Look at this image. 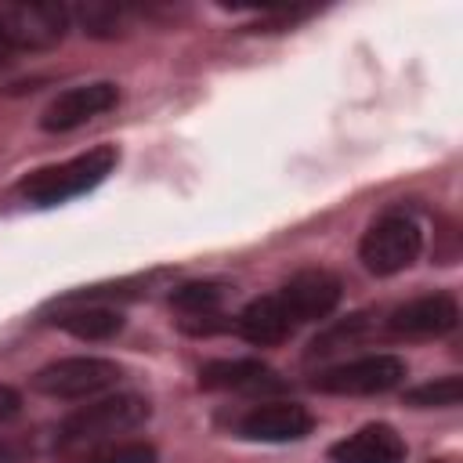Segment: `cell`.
<instances>
[{
	"label": "cell",
	"instance_id": "obj_1",
	"mask_svg": "<svg viewBox=\"0 0 463 463\" xmlns=\"http://www.w3.org/2000/svg\"><path fill=\"white\" fill-rule=\"evenodd\" d=\"M152 416L148 398L141 394H105L80 409H72L54 427V449L58 452H87L109 441H119V434L137 430Z\"/></svg>",
	"mask_w": 463,
	"mask_h": 463
},
{
	"label": "cell",
	"instance_id": "obj_2",
	"mask_svg": "<svg viewBox=\"0 0 463 463\" xmlns=\"http://www.w3.org/2000/svg\"><path fill=\"white\" fill-rule=\"evenodd\" d=\"M116 163H119L116 145H94L65 163H51V166L25 174L14 188V195L25 206H58V203H69V199L98 188L116 170Z\"/></svg>",
	"mask_w": 463,
	"mask_h": 463
},
{
	"label": "cell",
	"instance_id": "obj_3",
	"mask_svg": "<svg viewBox=\"0 0 463 463\" xmlns=\"http://www.w3.org/2000/svg\"><path fill=\"white\" fill-rule=\"evenodd\" d=\"M420 250H423L420 221L405 210H387L365 228L358 242V260L369 275L387 279V275L405 271L420 257Z\"/></svg>",
	"mask_w": 463,
	"mask_h": 463
},
{
	"label": "cell",
	"instance_id": "obj_4",
	"mask_svg": "<svg viewBox=\"0 0 463 463\" xmlns=\"http://www.w3.org/2000/svg\"><path fill=\"white\" fill-rule=\"evenodd\" d=\"M119 376H123V369L112 358L72 354V358H54L43 369H36L29 387L43 398L76 402V398H98V394L112 391L119 383Z\"/></svg>",
	"mask_w": 463,
	"mask_h": 463
},
{
	"label": "cell",
	"instance_id": "obj_5",
	"mask_svg": "<svg viewBox=\"0 0 463 463\" xmlns=\"http://www.w3.org/2000/svg\"><path fill=\"white\" fill-rule=\"evenodd\" d=\"M72 11L61 4H0V40L14 51H51L65 40Z\"/></svg>",
	"mask_w": 463,
	"mask_h": 463
},
{
	"label": "cell",
	"instance_id": "obj_6",
	"mask_svg": "<svg viewBox=\"0 0 463 463\" xmlns=\"http://www.w3.org/2000/svg\"><path fill=\"white\" fill-rule=\"evenodd\" d=\"M405 373H409V365L398 354H362V358H351V362L315 373L311 387L322 394H351V398L383 394V391H394L405 380Z\"/></svg>",
	"mask_w": 463,
	"mask_h": 463
},
{
	"label": "cell",
	"instance_id": "obj_7",
	"mask_svg": "<svg viewBox=\"0 0 463 463\" xmlns=\"http://www.w3.org/2000/svg\"><path fill=\"white\" fill-rule=\"evenodd\" d=\"M119 105V87L109 83V80H98V83H80V87H69L61 90L43 112H40V127L47 134H69L83 123H90L94 116H105L109 109Z\"/></svg>",
	"mask_w": 463,
	"mask_h": 463
},
{
	"label": "cell",
	"instance_id": "obj_8",
	"mask_svg": "<svg viewBox=\"0 0 463 463\" xmlns=\"http://www.w3.org/2000/svg\"><path fill=\"white\" fill-rule=\"evenodd\" d=\"M275 297L282 300L289 322L300 329L307 322L329 318L344 297V286L336 275H329L322 268H307V271H297L282 289H275Z\"/></svg>",
	"mask_w": 463,
	"mask_h": 463
},
{
	"label": "cell",
	"instance_id": "obj_9",
	"mask_svg": "<svg viewBox=\"0 0 463 463\" xmlns=\"http://www.w3.org/2000/svg\"><path fill=\"white\" fill-rule=\"evenodd\" d=\"M315 430V416L297 405V402H260L246 409L235 420V434L246 441H268V445H286L300 441Z\"/></svg>",
	"mask_w": 463,
	"mask_h": 463
},
{
	"label": "cell",
	"instance_id": "obj_10",
	"mask_svg": "<svg viewBox=\"0 0 463 463\" xmlns=\"http://www.w3.org/2000/svg\"><path fill=\"white\" fill-rule=\"evenodd\" d=\"M456 326H459V304L452 293H427V297H416L387 315V333L405 336V340L445 336Z\"/></svg>",
	"mask_w": 463,
	"mask_h": 463
},
{
	"label": "cell",
	"instance_id": "obj_11",
	"mask_svg": "<svg viewBox=\"0 0 463 463\" xmlns=\"http://www.w3.org/2000/svg\"><path fill=\"white\" fill-rule=\"evenodd\" d=\"M405 438L391 423H365L329 445L333 463H405Z\"/></svg>",
	"mask_w": 463,
	"mask_h": 463
},
{
	"label": "cell",
	"instance_id": "obj_12",
	"mask_svg": "<svg viewBox=\"0 0 463 463\" xmlns=\"http://www.w3.org/2000/svg\"><path fill=\"white\" fill-rule=\"evenodd\" d=\"M203 391H279L282 380L260 358H213L199 369Z\"/></svg>",
	"mask_w": 463,
	"mask_h": 463
},
{
	"label": "cell",
	"instance_id": "obj_13",
	"mask_svg": "<svg viewBox=\"0 0 463 463\" xmlns=\"http://www.w3.org/2000/svg\"><path fill=\"white\" fill-rule=\"evenodd\" d=\"M51 322L58 329H65L69 336H76V340H109L127 326L119 307L94 304V300H76V297H65Z\"/></svg>",
	"mask_w": 463,
	"mask_h": 463
},
{
	"label": "cell",
	"instance_id": "obj_14",
	"mask_svg": "<svg viewBox=\"0 0 463 463\" xmlns=\"http://www.w3.org/2000/svg\"><path fill=\"white\" fill-rule=\"evenodd\" d=\"M235 333H239L242 340L257 344V347H275V344H282L286 336H293L297 326L289 322L282 300H279L275 293H268V297L250 300V304L239 311V318H235Z\"/></svg>",
	"mask_w": 463,
	"mask_h": 463
},
{
	"label": "cell",
	"instance_id": "obj_15",
	"mask_svg": "<svg viewBox=\"0 0 463 463\" xmlns=\"http://www.w3.org/2000/svg\"><path fill=\"white\" fill-rule=\"evenodd\" d=\"M373 333H376L373 315H365V311L347 315V318H340V322L326 326V329H322V333L311 340L307 358H329V354H336V351H344V347L362 344V340H365V336H373Z\"/></svg>",
	"mask_w": 463,
	"mask_h": 463
},
{
	"label": "cell",
	"instance_id": "obj_16",
	"mask_svg": "<svg viewBox=\"0 0 463 463\" xmlns=\"http://www.w3.org/2000/svg\"><path fill=\"white\" fill-rule=\"evenodd\" d=\"M228 297V286L217 279H203V282H184L170 293V304L184 315V318H203V315H217L221 304Z\"/></svg>",
	"mask_w": 463,
	"mask_h": 463
},
{
	"label": "cell",
	"instance_id": "obj_17",
	"mask_svg": "<svg viewBox=\"0 0 463 463\" xmlns=\"http://www.w3.org/2000/svg\"><path fill=\"white\" fill-rule=\"evenodd\" d=\"M72 14H76V22L83 25L87 36H101V40L119 36L130 22V11L119 7V4H80Z\"/></svg>",
	"mask_w": 463,
	"mask_h": 463
},
{
	"label": "cell",
	"instance_id": "obj_18",
	"mask_svg": "<svg viewBox=\"0 0 463 463\" xmlns=\"http://www.w3.org/2000/svg\"><path fill=\"white\" fill-rule=\"evenodd\" d=\"M463 398V380L459 376H441V380H427L412 391H405V402L416 409H452Z\"/></svg>",
	"mask_w": 463,
	"mask_h": 463
},
{
	"label": "cell",
	"instance_id": "obj_19",
	"mask_svg": "<svg viewBox=\"0 0 463 463\" xmlns=\"http://www.w3.org/2000/svg\"><path fill=\"white\" fill-rule=\"evenodd\" d=\"M69 463H156V449L148 441H109L80 452Z\"/></svg>",
	"mask_w": 463,
	"mask_h": 463
},
{
	"label": "cell",
	"instance_id": "obj_20",
	"mask_svg": "<svg viewBox=\"0 0 463 463\" xmlns=\"http://www.w3.org/2000/svg\"><path fill=\"white\" fill-rule=\"evenodd\" d=\"M18 412H22V394L11 383H0V423L14 420Z\"/></svg>",
	"mask_w": 463,
	"mask_h": 463
},
{
	"label": "cell",
	"instance_id": "obj_21",
	"mask_svg": "<svg viewBox=\"0 0 463 463\" xmlns=\"http://www.w3.org/2000/svg\"><path fill=\"white\" fill-rule=\"evenodd\" d=\"M7 61H11V47H7V43H4V40H0V69H4V65H7Z\"/></svg>",
	"mask_w": 463,
	"mask_h": 463
},
{
	"label": "cell",
	"instance_id": "obj_22",
	"mask_svg": "<svg viewBox=\"0 0 463 463\" xmlns=\"http://www.w3.org/2000/svg\"><path fill=\"white\" fill-rule=\"evenodd\" d=\"M0 463H7V449L4 445H0Z\"/></svg>",
	"mask_w": 463,
	"mask_h": 463
},
{
	"label": "cell",
	"instance_id": "obj_23",
	"mask_svg": "<svg viewBox=\"0 0 463 463\" xmlns=\"http://www.w3.org/2000/svg\"><path fill=\"white\" fill-rule=\"evenodd\" d=\"M430 463H452V459H430Z\"/></svg>",
	"mask_w": 463,
	"mask_h": 463
}]
</instances>
